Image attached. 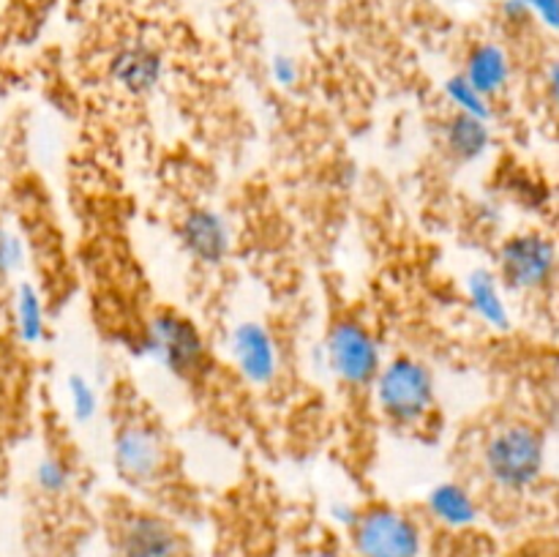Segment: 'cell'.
Segmentation results:
<instances>
[{
	"mask_svg": "<svg viewBox=\"0 0 559 557\" xmlns=\"http://www.w3.org/2000/svg\"><path fill=\"white\" fill-rule=\"evenodd\" d=\"M429 508L448 528H467L478 517V506L469 497V491L459 484L435 486L429 495Z\"/></svg>",
	"mask_w": 559,
	"mask_h": 557,
	"instance_id": "cell-15",
	"label": "cell"
},
{
	"mask_svg": "<svg viewBox=\"0 0 559 557\" xmlns=\"http://www.w3.org/2000/svg\"><path fill=\"white\" fill-rule=\"evenodd\" d=\"M36 484L38 489L47 491V495H63L71 484V473L60 459H41L36 467Z\"/></svg>",
	"mask_w": 559,
	"mask_h": 557,
	"instance_id": "cell-18",
	"label": "cell"
},
{
	"mask_svg": "<svg viewBox=\"0 0 559 557\" xmlns=\"http://www.w3.org/2000/svg\"><path fill=\"white\" fill-rule=\"evenodd\" d=\"M464 76L486 98L497 96L500 91H506L508 80H511V60H508L506 49L497 47V44H478L469 52Z\"/></svg>",
	"mask_w": 559,
	"mask_h": 557,
	"instance_id": "cell-12",
	"label": "cell"
},
{
	"mask_svg": "<svg viewBox=\"0 0 559 557\" xmlns=\"http://www.w3.org/2000/svg\"><path fill=\"white\" fill-rule=\"evenodd\" d=\"M325 355L333 375L353 388L371 386L377 371L382 369L380 344L358 322H336L328 333Z\"/></svg>",
	"mask_w": 559,
	"mask_h": 557,
	"instance_id": "cell-3",
	"label": "cell"
},
{
	"mask_svg": "<svg viewBox=\"0 0 559 557\" xmlns=\"http://www.w3.org/2000/svg\"><path fill=\"white\" fill-rule=\"evenodd\" d=\"M445 96L451 98V104L456 107V112L489 120V115H491L489 98H486L484 93L478 91V87L469 85L467 76H464V74L451 76V80L445 82Z\"/></svg>",
	"mask_w": 559,
	"mask_h": 557,
	"instance_id": "cell-17",
	"label": "cell"
},
{
	"mask_svg": "<svg viewBox=\"0 0 559 557\" xmlns=\"http://www.w3.org/2000/svg\"><path fill=\"white\" fill-rule=\"evenodd\" d=\"M377 404L399 426H415L435 404V377L420 360L402 358L382 366L374 377Z\"/></svg>",
	"mask_w": 559,
	"mask_h": 557,
	"instance_id": "cell-2",
	"label": "cell"
},
{
	"mask_svg": "<svg viewBox=\"0 0 559 557\" xmlns=\"http://www.w3.org/2000/svg\"><path fill=\"white\" fill-rule=\"evenodd\" d=\"M22 260H25V246H22V240L5 224H0V282L9 278L22 265Z\"/></svg>",
	"mask_w": 559,
	"mask_h": 557,
	"instance_id": "cell-20",
	"label": "cell"
},
{
	"mask_svg": "<svg viewBox=\"0 0 559 557\" xmlns=\"http://www.w3.org/2000/svg\"><path fill=\"white\" fill-rule=\"evenodd\" d=\"M180 238H183L186 249L205 265H218L229 251L227 222L222 213L207 211V208L186 213L183 224H180Z\"/></svg>",
	"mask_w": 559,
	"mask_h": 557,
	"instance_id": "cell-10",
	"label": "cell"
},
{
	"mask_svg": "<svg viewBox=\"0 0 559 557\" xmlns=\"http://www.w3.org/2000/svg\"><path fill=\"white\" fill-rule=\"evenodd\" d=\"M147 353H151L164 369L189 377L202 369V360H205V342H202L194 322L167 311V315H158L156 320L151 322V331H147Z\"/></svg>",
	"mask_w": 559,
	"mask_h": 557,
	"instance_id": "cell-6",
	"label": "cell"
},
{
	"mask_svg": "<svg viewBox=\"0 0 559 557\" xmlns=\"http://www.w3.org/2000/svg\"><path fill=\"white\" fill-rule=\"evenodd\" d=\"M360 557H418L420 530L413 519L393 508H371L353 524Z\"/></svg>",
	"mask_w": 559,
	"mask_h": 557,
	"instance_id": "cell-4",
	"label": "cell"
},
{
	"mask_svg": "<svg viewBox=\"0 0 559 557\" xmlns=\"http://www.w3.org/2000/svg\"><path fill=\"white\" fill-rule=\"evenodd\" d=\"M557 265V249L546 235L524 233L513 235L500 249L502 282L519 293L540 289L551 282Z\"/></svg>",
	"mask_w": 559,
	"mask_h": 557,
	"instance_id": "cell-5",
	"label": "cell"
},
{
	"mask_svg": "<svg viewBox=\"0 0 559 557\" xmlns=\"http://www.w3.org/2000/svg\"><path fill=\"white\" fill-rule=\"evenodd\" d=\"M298 66L293 63L289 58H276L273 60V76H276V82L282 87H293L295 82H298Z\"/></svg>",
	"mask_w": 559,
	"mask_h": 557,
	"instance_id": "cell-21",
	"label": "cell"
},
{
	"mask_svg": "<svg viewBox=\"0 0 559 557\" xmlns=\"http://www.w3.org/2000/svg\"><path fill=\"white\" fill-rule=\"evenodd\" d=\"M180 538L169 522L153 513H136L126 519L120 530V555L123 557H178Z\"/></svg>",
	"mask_w": 559,
	"mask_h": 557,
	"instance_id": "cell-9",
	"label": "cell"
},
{
	"mask_svg": "<svg viewBox=\"0 0 559 557\" xmlns=\"http://www.w3.org/2000/svg\"><path fill=\"white\" fill-rule=\"evenodd\" d=\"M14 320L20 339L27 344H36L44 339V306L36 287L22 284L14 295Z\"/></svg>",
	"mask_w": 559,
	"mask_h": 557,
	"instance_id": "cell-16",
	"label": "cell"
},
{
	"mask_svg": "<svg viewBox=\"0 0 559 557\" xmlns=\"http://www.w3.org/2000/svg\"><path fill=\"white\" fill-rule=\"evenodd\" d=\"M333 517H336L338 522L349 524V528L358 522V511H355V508H349V506H336V508H333Z\"/></svg>",
	"mask_w": 559,
	"mask_h": 557,
	"instance_id": "cell-22",
	"label": "cell"
},
{
	"mask_svg": "<svg viewBox=\"0 0 559 557\" xmlns=\"http://www.w3.org/2000/svg\"><path fill=\"white\" fill-rule=\"evenodd\" d=\"M467 295L473 309L478 311L480 320L491 328L506 331L511 325V311H508L506 295H502L500 282L489 271H473L467 276Z\"/></svg>",
	"mask_w": 559,
	"mask_h": 557,
	"instance_id": "cell-14",
	"label": "cell"
},
{
	"mask_svg": "<svg viewBox=\"0 0 559 557\" xmlns=\"http://www.w3.org/2000/svg\"><path fill=\"white\" fill-rule=\"evenodd\" d=\"M486 475L508 491L538 484L546 467V440L530 424H508L489 437L484 448Z\"/></svg>",
	"mask_w": 559,
	"mask_h": 557,
	"instance_id": "cell-1",
	"label": "cell"
},
{
	"mask_svg": "<svg viewBox=\"0 0 559 557\" xmlns=\"http://www.w3.org/2000/svg\"><path fill=\"white\" fill-rule=\"evenodd\" d=\"M491 131L489 120L456 112L445 123V147L459 162H475L489 151Z\"/></svg>",
	"mask_w": 559,
	"mask_h": 557,
	"instance_id": "cell-13",
	"label": "cell"
},
{
	"mask_svg": "<svg viewBox=\"0 0 559 557\" xmlns=\"http://www.w3.org/2000/svg\"><path fill=\"white\" fill-rule=\"evenodd\" d=\"M112 80L134 96L153 91L162 80V58L151 47H126L112 60Z\"/></svg>",
	"mask_w": 559,
	"mask_h": 557,
	"instance_id": "cell-11",
	"label": "cell"
},
{
	"mask_svg": "<svg viewBox=\"0 0 559 557\" xmlns=\"http://www.w3.org/2000/svg\"><path fill=\"white\" fill-rule=\"evenodd\" d=\"M233 358L240 375L254 386H265L276 375V344L260 322H243L233 333Z\"/></svg>",
	"mask_w": 559,
	"mask_h": 557,
	"instance_id": "cell-8",
	"label": "cell"
},
{
	"mask_svg": "<svg viewBox=\"0 0 559 557\" xmlns=\"http://www.w3.org/2000/svg\"><path fill=\"white\" fill-rule=\"evenodd\" d=\"M309 557H342V555H336V552H325V549H320V552H311Z\"/></svg>",
	"mask_w": 559,
	"mask_h": 557,
	"instance_id": "cell-23",
	"label": "cell"
},
{
	"mask_svg": "<svg viewBox=\"0 0 559 557\" xmlns=\"http://www.w3.org/2000/svg\"><path fill=\"white\" fill-rule=\"evenodd\" d=\"M69 399L71 410H74L76 420H91L96 415V391H93L91 382L80 375L69 377Z\"/></svg>",
	"mask_w": 559,
	"mask_h": 557,
	"instance_id": "cell-19",
	"label": "cell"
},
{
	"mask_svg": "<svg viewBox=\"0 0 559 557\" xmlns=\"http://www.w3.org/2000/svg\"><path fill=\"white\" fill-rule=\"evenodd\" d=\"M115 467L131 484H151L167 464L162 437L147 426H126L115 437Z\"/></svg>",
	"mask_w": 559,
	"mask_h": 557,
	"instance_id": "cell-7",
	"label": "cell"
}]
</instances>
